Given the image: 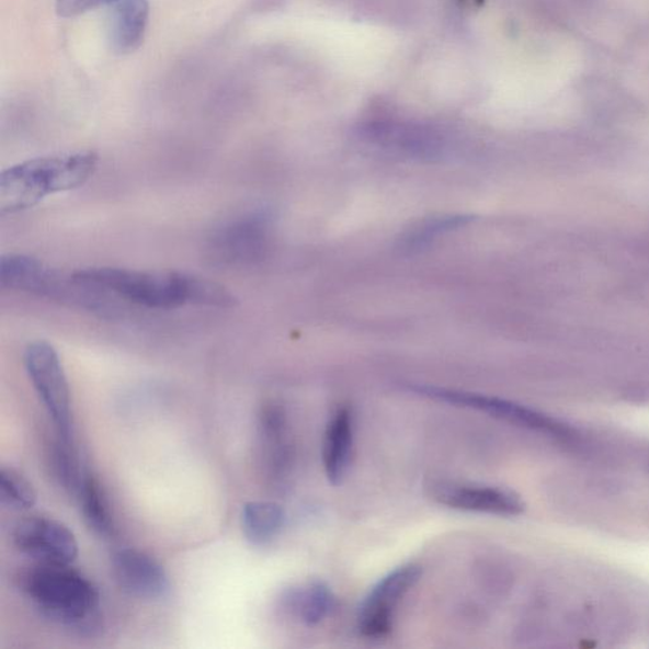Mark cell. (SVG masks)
Returning a JSON list of instances; mask_svg holds the SVG:
<instances>
[{"instance_id":"8","label":"cell","mask_w":649,"mask_h":649,"mask_svg":"<svg viewBox=\"0 0 649 649\" xmlns=\"http://www.w3.org/2000/svg\"><path fill=\"white\" fill-rule=\"evenodd\" d=\"M270 234L267 215H246L216 230L208 250L214 261L225 265L254 264L265 257Z\"/></svg>"},{"instance_id":"17","label":"cell","mask_w":649,"mask_h":649,"mask_svg":"<svg viewBox=\"0 0 649 649\" xmlns=\"http://www.w3.org/2000/svg\"><path fill=\"white\" fill-rule=\"evenodd\" d=\"M77 493L87 524L101 537H113L116 532L115 519L101 483L93 476L84 475Z\"/></svg>"},{"instance_id":"9","label":"cell","mask_w":649,"mask_h":649,"mask_svg":"<svg viewBox=\"0 0 649 649\" xmlns=\"http://www.w3.org/2000/svg\"><path fill=\"white\" fill-rule=\"evenodd\" d=\"M13 543L22 555L37 563L70 565L76 561L79 545L75 533L55 519L29 516L15 524Z\"/></svg>"},{"instance_id":"11","label":"cell","mask_w":649,"mask_h":649,"mask_svg":"<svg viewBox=\"0 0 649 649\" xmlns=\"http://www.w3.org/2000/svg\"><path fill=\"white\" fill-rule=\"evenodd\" d=\"M112 572L119 588L129 595L149 602L169 595L170 581L164 567L144 550H117L112 557Z\"/></svg>"},{"instance_id":"2","label":"cell","mask_w":649,"mask_h":649,"mask_svg":"<svg viewBox=\"0 0 649 649\" xmlns=\"http://www.w3.org/2000/svg\"><path fill=\"white\" fill-rule=\"evenodd\" d=\"M99 162V153L84 150L35 158L8 168L0 175V213H22L53 194L79 189L91 180Z\"/></svg>"},{"instance_id":"3","label":"cell","mask_w":649,"mask_h":649,"mask_svg":"<svg viewBox=\"0 0 649 649\" xmlns=\"http://www.w3.org/2000/svg\"><path fill=\"white\" fill-rule=\"evenodd\" d=\"M20 588L41 613L67 626L87 627L99 613V589L69 565L32 566L21 574Z\"/></svg>"},{"instance_id":"12","label":"cell","mask_w":649,"mask_h":649,"mask_svg":"<svg viewBox=\"0 0 649 649\" xmlns=\"http://www.w3.org/2000/svg\"><path fill=\"white\" fill-rule=\"evenodd\" d=\"M149 0H118L110 5L109 43L112 50L124 55L139 48L148 29Z\"/></svg>"},{"instance_id":"19","label":"cell","mask_w":649,"mask_h":649,"mask_svg":"<svg viewBox=\"0 0 649 649\" xmlns=\"http://www.w3.org/2000/svg\"><path fill=\"white\" fill-rule=\"evenodd\" d=\"M0 500L13 510H30L36 505L37 492L19 470L4 467L0 469Z\"/></svg>"},{"instance_id":"14","label":"cell","mask_w":649,"mask_h":649,"mask_svg":"<svg viewBox=\"0 0 649 649\" xmlns=\"http://www.w3.org/2000/svg\"><path fill=\"white\" fill-rule=\"evenodd\" d=\"M267 472L274 481H283L291 467V443L286 412L278 403L264 406L259 419Z\"/></svg>"},{"instance_id":"13","label":"cell","mask_w":649,"mask_h":649,"mask_svg":"<svg viewBox=\"0 0 649 649\" xmlns=\"http://www.w3.org/2000/svg\"><path fill=\"white\" fill-rule=\"evenodd\" d=\"M354 418L348 406L338 408L324 430L322 462L324 475L332 485L342 483L351 465Z\"/></svg>"},{"instance_id":"15","label":"cell","mask_w":649,"mask_h":649,"mask_svg":"<svg viewBox=\"0 0 649 649\" xmlns=\"http://www.w3.org/2000/svg\"><path fill=\"white\" fill-rule=\"evenodd\" d=\"M286 525V511L273 501H251L241 511V527L254 546L270 545Z\"/></svg>"},{"instance_id":"6","label":"cell","mask_w":649,"mask_h":649,"mask_svg":"<svg viewBox=\"0 0 649 649\" xmlns=\"http://www.w3.org/2000/svg\"><path fill=\"white\" fill-rule=\"evenodd\" d=\"M409 388L410 391L428 397V399L483 412L492 418L508 421L510 424L535 430V432L556 437H570L573 433L571 428L562 424L561 421L549 418L546 413L500 399V397L426 385H410Z\"/></svg>"},{"instance_id":"1","label":"cell","mask_w":649,"mask_h":649,"mask_svg":"<svg viewBox=\"0 0 649 649\" xmlns=\"http://www.w3.org/2000/svg\"><path fill=\"white\" fill-rule=\"evenodd\" d=\"M77 277L107 294L146 308L173 310L186 305L230 308L238 298L214 281L182 272H145L125 267L93 266Z\"/></svg>"},{"instance_id":"5","label":"cell","mask_w":649,"mask_h":649,"mask_svg":"<svg viewBox=\"0 0 649 649\" xmlns=\"http://www.w3.org/2000/svg\"><path fill=\"white\" fill-rule=\"evenodd\" d=\"M24 367L53 420L56 434L61 441L72 443L70 387L59 353L50 343L38 340L24 351Z\"/></svg>"},{"instance_id":"10","label":"cell","mask_w":649,"mask_h":649,"mask_svg":"<svg viewBox=\"0 0 649 649\" xmlns=\"http://www.w3.org/2000/svg\"><path fill=\"white\" fill-rule=\"evenodd\" d=\"M432 497L444 506L469 513L516 516L524 511L522 499L500 487L436 482L432 486Z\"/></svg>"},{"instance_id":"7","label":"cell","mask_w":649,"mask_h":649,"mask_svg":"<svg viewBox=\"0 0 649 649\" xmlns=\"http://www.w3.org/2000/svg\"><path fill=\"white\" fill-rule=\"evenodd\" d=\"M421 578L417 565L395 568L373 587L360 607L356 626L365 638L379 639L392 630L397 607Z\"/></svg>"},{"instance_id":"4","label":"cell","mask_w":649,"mask_h":649,"mask_svg":"<svg viewBox=\"0 0 649 649\" xmlns=\"http://www.w3.org/2000/svg\"><path fill=\"white\" fill-rule=\"evenodd\" d=\"M0 286L93 312H115L118 308L112 295L78 278L76 273L65 274L23 254L2 258Z\"/></svg>"},{"instance_id":"18","label":"cell","mask_w":649,"mask_h":649,"mask_svg":"<svg viewBox=\"0 0 649 649\" xmlns=\"http://www.w3.org/2000/svg\"><path fill=\"white\" fill-rule=\"evenodd\" d=\"M472 220V217L464 215L428 218V220L413 226L411 230L406 232L400 246L402 249L410 251L419 250L429 246L440 235L464 227Z\"/></svg>"},{"instance_id":"20","label":"cell","mask_w":649,"mask_h":649,"mask_svg":"<svg viewBox=\"0 0 649 649\" xmlns=\"http://www.w3.org/2000/svg\"><path fill=\"white\" fill-rule=\"evenodd\" d=\"M118 0H56V12L64 19L77 18L88 11L103 5H111Z\"/></svg>"},{"instance_id":"16","label":"cell","mask_w":649,"mask_h":649,"mask_svg":"<svg viewBox=\"0 0 649 649\" xmlns=\"http://www.w3.org/2000/svg\"><path fill=\"white\" fill-rule=\"evenodd\" d=\"M288 602L306 626H318L337 608L334 592L321 581L307 583L292 592Z\"/></svg>"}]
</instances>
